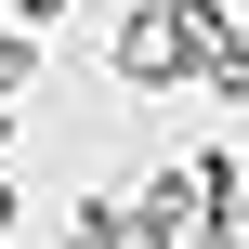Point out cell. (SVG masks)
<instances>
[{"instance_id":"6da1fadb","label":"cell","mask_w":249,"mask_h":249,"mask_svg":"<svg viewBox=\"0 0 249 249\" xmlns=\"http://www.w3.org/2000/svg\"><path fill=\"white\" fill-rule=\"evenodd\" d=\"M0 144H13V92H0Z\"/></svg>"},{"instance_id":"7a4b0ae2","label":"cell","mask_w":249,"mask_h":249,"mask_svg":"<svg viewBox=\"0 0 249 249\" xmlns=\"http://www.w3.org/2000/svg\"><path fill=\"white\" fill-rule=\"evenodd\" d=\"M0 223H13V184H0Z\"/></svg>"}]
</instances>
